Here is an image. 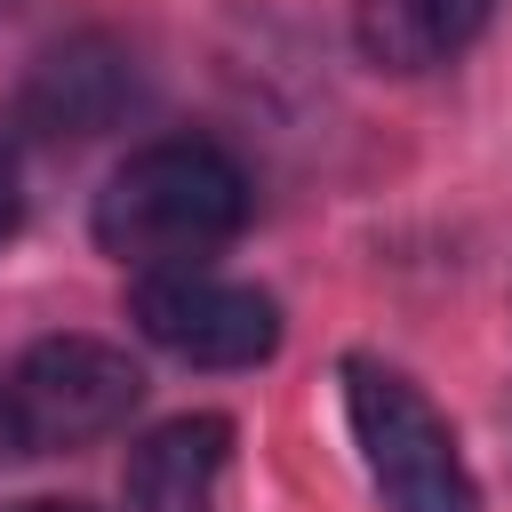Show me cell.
<instances>
[{
    "label": "cell",
    "mask_w": 512,
    "mask_h": 512,
    "mask_svg": "<svg viewBox=\"0 0 512 512\" xmlns=\"http://www.w3.org/2000/svg\"><path fill=\"white\" fill-rule=\"evenodd\" d=\"M232 464V416H168L128 456V512H208Z\"/></svg>",
    "instance_id": "6"
},
{
    "label": "cell",
    "mask_w": 512,
    "mask_h": 512,
    "mask_svg": "<svg viewBox=\"0 0 512 512\" xmlns=\"http://www.w3.org/2000/svg\"><path fill=\"white\" fill-rule=\"evenodd\" d=\"M128 104H136V56L112 32L56 40L24 80V120L40 136H104Z\"/></svg>",
    "instance_id": "5"
},
{
    "label": "cell",
    "mask_w": 512,
    "mask_h": 512,
    "mask_svg": "<svg viewBox=\"0 0 512 512\" xmlns=\"http://www.w3.org/2000/svg\"><path fill=\"white\" fill-rule=\"evenodd\" d=\"M16 208H24V192H16V152L0 144V240L16 232Z\"/></svg>",
    "instance_id": "8"
},
{
    "label": "cell",
    "mask_w": 512,
    "mask_h": 512,
    "mask_svg": "<svg viewBox=\"0 0 512 512\" xmlns=\"http://www.w3.org/2000/svg\"><path fill=\"white\" fill-rule=\"evenodd\" d=\"M248 224V176L208 136L136 144L96 192V248L136 272H176L216 256Z\"/></svg>",
    "instance_id": "1"
},
{
    "label": "cell",
    "mask_w": 512,
    "mask_h": 512,
    "mask_svg": "<svg viewBox=\"0 0 512 512\" xmlns=\"http://www.w3.org/2000/svg\"><path fill=\"white\" fill-rule=\"evenodd\" d=\"M128 320L192 368H256L280 352V304L248 280H224L208 264H176V272H136L128 288Z\"/></svg>",
    "instance_id": "4"
},
{
    "label": "cell",
    "mask_w": 512,
    "mask_h": 512,
    "mask_svg": "<svg viewBox=\"0 0 512 512\" xmlns=\"http://www.w3.org/2000/svg\"><path fill=\"white\" fill-rule=\"evenodd\" d=\"M344 416H352L360 464H368V480L392 512H480L456 424L416 392V376L352 352L344 360Z\"/></svg>",
    "instance_id": "2"
},
{
    "label": "cell",
    "mask_w": 512,
    "mask_h": 512,
    "mask_svg": "<svg viewBox=\"0 0 512 512\" xmlns=\"http://www.w3.org/2000/svg\"><path fill=\"white\" fill-rule=\"evenodd\" d=\"M16 8H24V0H0V16H16Z\"/></svg>",
    "instance_id": "10"
},
{
    "label": "cell",
    "mask_w": 512,
    "mask_h": 512,
    "mask_svg": "<svg viewBox=\"0 0 512 512\" xmlns=\"http://www.w3.org/2000/svg\"><path fill=\"white\" fill-rule=\"evenodd\" d=\"M136 400H144V368L120 344H104V336H40L0 376V432L24 456H56V448H88V440L120 432L136 416Z\"/></svg>",
    "instance_id": "3"
},
{
    "label": "cell",
    "mask_w": 512,
    "mask_h": 512,
    "mask_svg": "<svg viewBox=\"0 0 512 512\" xmlns=\"http://www.w3.org/2000/svg\"><path fill=\"white\" fill-rule=\"evenodd\" d=\"M24 512H96V504H64V496H40V504H24Z\"/></svg>",
    "instance_id": "9"
},
{
    "label": "cell",
    "mask_w": 512,
    "mask_h": 512,
    "mask_svg": "<svg viewBox=\"0 0 512 512\" xmlns=\"http://www.w3.org/2000/svg\"><path fill=\"white\" fill-rule=\"evenodd\" d=\"M488 24V0H352V40L376 72H432L464 56Z\"/></svg>",
    "instance_id": "7"
}]
</instances>
